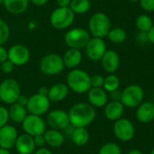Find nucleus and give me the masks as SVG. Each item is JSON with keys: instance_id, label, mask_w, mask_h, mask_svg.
Masks as SVG:
<instances>
[{"instance_id": "nucleus-1", "label": "nucleus", "mask_w": 154, "mask_h": 154, "mask_svg": "<svg viewBox=\"0 0 154 154\" xmlns=\"http://www.w3.org/2000/svg\"><path fill=\"white\" fill-rule=\"evenodd\" d=\"M69 124L74 128L90 125L96 118V110L89 103H77L73 105L68 112Z\"/></svg>"}, {"instance_id": "nucleus-2", "label": "nucleus", "mask_w": 154, "mask_h": 154, "mask_svg": "<svg viewBox=\"0 0 154 154\" xmlns=\"http://www.w3.org/2000/svg\"><path fill=\"white\" fill-rule=\"evenodd\" d=\"M66 82L69 90L77 94L88 93L91 88L89 74L80 69H71L67 75Z\"/></svg>"}, {"instance_id": "nucleus-3", "label": "nucleus", "mask_w": 154, "mask_h": 154, "mask_svg": "<svg viewBox=\"0 0 154 154\" xmlns=\"http://www.w3.org/2000/svg\"><path fill=\"white\" fill-rule=\"evenodd\" d=\"M111 29V22L109 17L102 12L94 14L88 21V32L93 37L105 38L107 36Z\"/></svg>"}, {"instance_id": "nucleus-4", "label": "nucleus", "mask_w": 154, "mask_h": 154, "mask_svg": "<svg viewBox=\"0 0 154 154\" xmlns=\"http://www.w3.org/2000/svg\"><path fill=\"white\" fill-rule=\"evenodd\" d=\"M39 68L42 73L47 76H55L62 72L65 66L62 56L57 53H49L44 55L39 62Z\"/></svg>"}, {"instance_id": "nucleus-5", "label": "nucleus", "mask_w": 154, "mask_h": 154, "mask_svg": "<svg viewBox=\"0 0 154 154\" xmlns=\"http://www.w3.org/2000/svg\"><path fill=\"white\" fill-rule=\"evenodd\" d=\"M21 87L14 79H5L0 83V100L6 105L16 103L21 95Z\"/></svg>"}, {"instance_id": "nucleus-6", "label": "nucleus", "mask_w": 154, "mask_h": 154, "mask_svg": "<svg viewBox=\"0 0 154 154\" xmlns=\"http://www.w3.org/2000/svg\"><path fill=\"white\" fill-rule=\"evenodd\" d=\"M143 98L144 91L139 85L132 84L122 90L121 103L125 107L136 108L143 102Z\"/></svg>"}, {"instance_id": "nucleus-7", "label": "nucleus", "mask_w": 154, "mask_h": 154, "mask_svg": "<svg viewBox=\"0 0 154 154\" xmlns=\"http://www.w3.org/2000/svg\"><path fill=\"white\" fill-rule=\"evenodd\" d=\"M74 19L75 14L69 7H57L50 15L51 24L58 30L69 28L73 23Z\"/></svg>"}, {"instance_id": "nucleus-8", "label": "nucleus", "mask_w": 154, "mask_h": 154, "mask_svg": "<svg viewBox=\"0 0 154 154\" xmlns=\"http://www.w3.org/2000/svg\"><path fill=\"white\" fill-rule=\"evenodd\" d=\"M90 40V33L80 27H76L69 30L65 36L64 41L66 45L71 49H83Z\"/></svg>"}, {"instance_id": "nucleus-9", "label": "nucleus", "mask_w": 154, "mask_h": 154, "mask_svg": "<svg viewBox=\"0 0 154 154\" xmlns=\"http://www.w3.org/2000/svg\"><path fill=\"white\" fill-rule=\"evenodd\" d=\"M22 127L24 134L34 137L45 133L47 124L42 116L29 114L23 121Z\"/></svg>"}, {"instance_id": "nucleus-10", "label": "nucleus", "mask_w": 154, "mask_h": 154, "mask_svg": "<svg viewBox=\"0 0 154 154\" xmlns=\"http://www.w3.org/2000/svg\"><path fill=\"white\" fill-rule=\"evenodd\" d=\"M51 107V101L48 97L42 96L38 93H35L29 97L28 103L26 105L27 112L31 115H35L42 116L48 113Z\"/></svg>"}, {"instance_id": "nucleus-11", "label": "nucleus", "mask_w": 154, "mask_h": 154, "mask_svg": "<svg viewBox=\"0 0 154 154\" xmlns=\"http://www.w3.org/2000/svg\"><path fill=\"white\" fill-rule=\"evenodd\" d=\"M113 131L116 137L123 143L132 141L135 134V128L133 123L129 119L123 117L115 122Z\"/></svg>"}, {"instance_id": "nucleus-12", "label": "nucleus", "mask_w": 154, "mask_h": 154, "mask_svg": "<svg viewBox=\"0 0 154 154\" xmlns=\"http://www.w3.org/2000/svg\"><path fill=\"white\" fill-rule=\"evenodd\" d=\"M46 124L51 129L62 131L68 128L69 124V114L62 109H54L48 113Z\"/></svg>"}, {"instance_id": "nucleus-13", "label": "nucleus", "mask_w": 154, "mask_h": 154, "mask_svg": "<svg viewBox=\"0 0 154 154\" xmlns=\"http://www.w3.org/2000/svg\"><path fill=\"white\" fill-rule=\"evenodd\" d=\"M106 44L102 38L92 37L85 47L87 57L92 61L101 60L102 57L106 51Z\"/></svg>"}, {"instance_id": "nucleus-14", "label": "nucleus", "mask_w": 154, "mask_h": 154, "mask_svg": "<svg viewBox=\"0 0 154 154\" xmlns=\"http://www.w3.org/2000/svg\"><path fill=\"white\" fill-rule=\"evenodd\" d=\"M8 60L14 66H23L25 65L31 57L30 51L28 48L22 44H14L9 48L7 51Z\"/></svg>"}, {"instance_id": "nucleus-15", "label": "nucleus", "mask_w": 154, "mask_h": 154, "mask_svg": "<svg viewBox=\"0 0 154 154\" xmlns=\"http://www.w3.org/2000/svg\"><path fill=\"white\" fill-rule=\"evenodd\" d=\"M18 138V132L13 125H6L0 129V147L11 150L14 147Z\"/></svg>"}, {"instance_id": "nucleus-16", "label": "nucleus", "mask_w": 154, "mask_h": 154, "mask_svg": "<svg viewBox=\"0 0 154 154\" xmlns=\"http://www.w3.org/2000/svg\"><path fill=\"white\" fill-rule=\"evenodd\" d=\"M88 99L93 107H105L108 103V94L103 88H91L88 92Z\"/></svg>"}, {"instance_id": "nucleus-17", "label": "nucleus", "mask_w": 154, "mask_h": 154, "mask_svg": "<svg viewBox=\"0 0 154 154\" xmlns=\"http://www.w3.org/2000/svg\"><path fill=\"white\" fill-rule=\"evenodd\" d=\"M120 64V57L118 53L113 50H107L101 59V65L104 70L109 74H114Z\"/></svg>"}, {"instance_id": "nucleus-18", "label": "nucleus", "mask_w": 154, "mask_h": 154, "mask_svg": "<svg viewBox=\"0 0 154 154\" xmlns=\"http://www.w3.org/2000/svg\"><path fill=\"white\" fill-rule=\"evenodd\" d=\"M14 148L18 154H32L35 152V144L33 137L23 134L18 135Z\"/></svg>"}, {"instance_id": "nucleus-19", "label": "nucleus", "mask_w": 154, "mask_h": 154, "mask_svg": "<svg viewBox=\"0 0 154 154\" xmlns=\"http://www.w3.org/2000/svg\"><path fill=\"white\" fill-rule=\"evenodd\" d=\"M136 119L143 124H147L154 120V103L143 102L136 107Z\"/></svg>"}, {"instance_id": "nucleus-20", "label": "nucleus", "mask_w": 154, "mask_h": 154, "mask_svg": "<svg viewBox=\"0 0 154 154\" xmlns=\"http://www.w3.org/2000/svg\"><path fill=\"white\" fill-rule=\"evenodd\" d=\"M125 113V106L121 102L109 101L105 106L104 114L107 120L116 122L123 117Z\"/></svg>"}, {"instance_id": "nucleus-21", "label": "nucleus", "mask_w": 154, "mask_h": 154, "mask_svg": "<svg viewBox=\"0 0 154 154\" xmlns=\"http://www.w3.org/2000/svg\"><path fill=\"white\" fill-rule=\"evenodd\" d=\"M69 88L65 83H56L49 88L48 98L51 102L58 103L63 101L69 95Z\"/></svg>"}, {"instance_id": "nucleus-22", "label": "nucleus", "mask_w": 154, "mask_h": 154, "mask_svg": "<svg viewBox=\"0 0 154 154\" xmlns=\"http://www.w3.org/2000/svg\"><path fill=\"white\" fill-rule=\"evenodd\" d=\"M64 66L68 69H74L79 67L82 61V53L80 50L69 48L62 56Z\"/></svg>"}, {"instance_id": "nucleus-23", "label": "nucleus", "mask_w": 154, "mask_h": 154, "mask_svg": "<svg viewBox=\"0 0 154 154\" xmlns=\"http://www.w3.org/2000/svg\"><path fill=\"white\" fill-rule=\"evenodd\" d=\"M46 145L51 147V148H59L63 145L65 138L61 131L54 130V129H49L46 130L43 134Z\"/></svg>"}, {"instance_id": "nucleus-24", "label": "nucleus", "mask_w": 154, "mask_h": 154, "mask_svg": "<svg viewBox=\"0 0 154 154\" xmlns=\"http://www.w3.org/2000/svg\"><path fill=\"white\" fill-rule=\"evenodd\" d=\"M29 0H4L3 5L7 12L13 14H23L28 7Z\"/></svg>"}, {"instance_id": "nucleus-25", "label": "nucleus", "mask_w": 154, "mask_h": 154, "mask_svg": "<svg viewBox=\"0 0 154 154\" xmlns=\"http://www.w3.org/2000/svg\"><path fill=\"white\" fill-rule=\"evenodd\" d=\"M8 115L9 120L16 124H22L24 118L27 116L28 112L25 106H21L18 103H14L10 106L8 109Z\"/></svg>"}, {"instance_id": "nucleus-26", "label": "nucleus", "mask_w": 154, "mask_h": 154, "mask_svg": "<svg viewBox=\"0 0 154 154\" xmlns=\"http://www.w3.org/2000/svg\"><path fill=\"white\" fill-rule=\"evenodd\" d=\"M71 141L77 146H85L89 141V133L85 127H77L74 128L71 133Z\"/></svg>"}, {"instance_id": "nucleus-27", "label": "nucleus", "mask_w": 154, "mask_h": 154, "mask_svg": "<svg viewBox=\"0 0 154 154\" xmlns=\"http://www.w3.org/2000/svg\"><path fill=\"white\" fill-rule=\"evenodd\" d=\"M108 40L115 43V44H120L123 43L126 38H127V32L125 29L121 27H115L110 29L108 34H107Z\"/></svg>"}, {"instance_id": "nucleus-28", "label": "nucleus", "mask_w": 154, "mask_h": 154, "mask_svg": "<svg viewBox=\"0 0 154 154\" xmlns=\"http://www.w3.org/2000/svg\"><path fill=\"white\" fill-rule=\"evenodd\" d=\"M91 7L90 0H71L69 8L76 14H83L89 11Z\"/></svg>"}, {"instance_id": "nucleus-29", "label": "nucleus", "mask_w": 154, "mask_h": 154, "mask_svg": "<svg viewBox=\"0 0 154 154\" xmlns=\"http://www.w3.org/2000/svg\"><path fill=\"white\" fill-rule=\"evenodd\" d=\"M135 25L139 32H148L153 26L152 18L147 14H140L135 19Z\"/></svg>"}, {"instance_id": "nucleus-30", "label": "nucleus", "mask_w": 154, "mask_h": 154, "mask_svg": "<svg viewBox=\"0 0 154 154\" xmlns=\"http://www.w3.org/2000/svg\"><path fill=\"white\" fill-rule=\"evenodd\" d=\"M119 87H120V79L116 75L109 74L107 77L105 78L103 88L107 93H111L115 90L119 89Z\"/></svg>"}, {"instance_id": "nucleus-31", "label": "nucleus", "mask_w": 154, "mask_h": 154, "mask_svg": "<svg viewBox=\"0 0 154 154\" xmlns=\"http://www.w3.org/2000/svg\"><path fill=\"white\" fill-rule=\"evenodd\" d=\"M97 154H122V150L116 143H106L100 147Z\"/></svg>"}, {"instance_id": "nucleus-32", "label": "nucleus", "mask_w": 154, "mask_h": 154, "mask_svg": "<svg viewBox=\"0 0 154 154\" xmlns=\"http://www.w3.org/2000/svg\"><path fill=\"white\" fill-rule=\"evenodd\" d=\"M10 28L5 21L0 18V45H4L9 39Z\"/></svg>"}, {"instance_id": "nucleus-33", "label": "nucleus", "mask_w": 154, "mask_h": 154, "mask_svg": "<svg viewBox=\"0 0 154 154\" xmlns=\"http://www.w3.org/2000/svg\"><path fill=\"white\" fill-rule=\"evenodd\" d=\"M104 81H105V78L102 75L96 74L90 77L91 88H103Z\"/></svg>"}, {"instance_id": "nucleus-34", "label": "nucleus", "mask_w": 154, "mask_h": 154, "mask_svg": "<svg viewBox=\"0 0 154 154\" xmlns=\"http://www.w3.org/2000/svg\"><path fill=\"white\" fill-rule=\"evenodd\" d=\"M9 121L8 109L3 106H0V129L7 125Z\"/></svg>"}, {"instance_id": "nucleus-35", "label": "nucleus", "mask_w": 154, "mask_h": 154, "mask_svg": "<svg viewBox=\"0 0 154 154\" xmlns=\"http://www.w3.org/2000/svg\"><path fill=\"white\" fill-rule=\"evenodd\" d=\"M142 8L146 12L154 11V0H139Z\"/></svg>"}, {"instance_id": "nucleus-36", "label": "nucleus", "mask_w": 154, "mask_h": 154, "mask_svg": "<svg viewBox=\"0 0 154 154\" xmlns=\"http://www.w3.org/2000/svg\"><path fill=\"white\" fill-rule=\"evenodd\" d=\"M14 68V65L7 59L5 61H4L3 63H1V70L3 73L5 74H9L13 71Z\"/></svg>"}, {"instance_id": "nucleus-37", "label": "nucleus", "mask_w": 154, "mask_h": 154, "mask_svg": "<svg viewBox=\"0 0 154 154\" xmlns=\"http://www.w3.org/2000/svg\"><path fill=\"white\" fill-rule=\"evenodd\" d=\"M33 141H34L35 147H37V148H42V147H44V145H46V143H45V139H44L43 134L34 136L33 137Z\"/></svg>"}, {"instance_id": "nucleus-38", "label": "nucleus", "mask_w": 154, "mask_h": 154, "mask_svg": "<svg viewBox=\"0 0 154 154\" xmlns=\"http://www.w3.org/2000/svg\"><path fill=\"white\" fill-rule=\"evenodd\" d=\"M121 97H122V91L117 89V90H115V91L109 93L108 98H110V101L121 102Z\"/></svg>"}, {"instance_id": "nucleus-39", "label": "nucleus", "mask_w": 154, "mask_h": 154, "mask_svg": "<svg viewBox=\"0 0 154 154\" xmlns=\"http://www.w3.org/2000/svg\"><path fill=\"white\" fill-rule=\"evenodd\" d=\"M136 39L139 42L142 43H145L149 42V38H148V32H139L137 33Z\"/></svg>"}, {"instance_id": "nucleus-40", "label": "nucleus", "mask_w": 154, "mask_h": 154, "mask_svg": "<svg viewBox=\"0 0 154 154\" xmlns=\"http://www.w3.org/2000/svg\"><path fill=\"white\" fill-rule=\"evenodd\" d=\"M8 59V54H7V50L0 45V64L3 63L4 61H5Z\"/></svg>"}, {"instance_id": "nucleus-41", "label": "nucleus", "mask_w": 154, "mask_h": 154, "mask_svg": "<svg viewBox=\"0 0 154 154\" xmlns=\"http://www.w3.org/2000/svg\"><path fill=\"white\" fill-rule=\"evenodd\" d=\"M28 99H29V97H26L25 95L21 94V95H20V97H18V99H17L16 103H18L19 105L23 106H25V107H26V105H27V103H28Z\"/></svg>"}, {"instance_id": "nucleus-42", "label": "nucleus", "mask_w": 154, "mask_h": 154, "mask_svg": "<svg viewBox=\"0 0 154 154\" xmlns=\"http://www.w3.org/2000/svg\"><path fill=\"white\" fill-rule=\"evenodd\" d=\"M71 0H56L58 7H69Z\"/></svg>"}, {"instance_id": "nucleus-43", "label": "nucleus", "mask_w": 154, "mask_h": 154, "mask_svg": "<svg viewBox=\"0 0 154 154\" xmlns=\"http://www.w3.org/2000/svg\"><path fill=\"white\" fill-rule=\"evenodd\" d=\"M33 154H53L52 152L48 149V148H45V147H42V148H38Z\"/></svg>"}, {"instance_id": "nucleus-44", "label": "nucleus", "mask_w": 154, "mask_h": 154, "mask_svg": "<svg viewBox=\"0 0 154 154\" xmlns=\"http://www.w3.org/2000/svg\"><path fill=\"white\" fill-rule=\"evenodd\" d=\"M29 2H31L36 6H42L48 2V0H29Z\"/></svg>"}, {"instance_id": "nucleus-45", "label": "nucleus", "mask_w": 154, "mask_h": 154, "mask_svg": "<svg viewBox=\"0 0 154 154\" xmlns=\"http://www.w3.org/2000/svg\"><path fill=\"white\" fill-rule=\"evenodd\" d=\"M38 94L42 95V96H46L48 97V93H49V88L47 87H41L38 91H37Z\"/></svg>"}, {"instance_id": "nucleus-46", "label": "nucleus", "mask_w": 154, "mask_h": 154, "mask_svg": "<svg viewBox=\"0 0 154 154\" xmlns=\"http://www.w3.org/2000/svg\"><path fill=\"white\" fill-rule=\"evenodd\" d=\"M148 38H149V42L151 43L154 44V25L152 27V29L148 32Z\"/></svg>"}, {"instance_id": "nucleus-47", "label": "nucleus", "mask_w": 154, "mask_h": 154, "mask_svg": "<svg viewBox=\"0 0 154 154\" xmlns=\"http://www.w3.org/2000/svg\"><path fill=\"white\" fill-rule=\"evenodd\" d=\"M127 154H143V152H141L140 150H137V149H133V150L129 151Z\"/></svg>"}, {"instance_id": "nucleus-48", "label": "nucleus", "mask_w": 154, "mask_h": 154, "mask_svg": "<svg viewBox=\"0 0 154 154\" xmlns=\"http://www.w3.org/2000/svg\"><path fill=\"white\" fill-rule=\"evenodd\" d=\"M0 154H11L9 150H6V149H4V148H1L0 147Z\"/></svg>"}, {"instance_id": "nucleus-49", "label": "nucleus", "mask_w": 154, "mask_h": 154, "mask_svg": "<svg viewBox=\"0 0 154 154\" xmlns=\"http://www.w3.org/2000/svg\"><path fill=\"white\" fill-rule=\"evenodd\" d=\"M131 2H139V0H129Z\"/></svg>"}, {"instance_id": "nucleus-50", "label": "nucleus", "mask_w": 154, "mask_h": 154, "mask_svg": "<svg viewBox=\"0 0 154 154\" xmlns=\"http://www.w3.org/2000/svg\"><path fill=\"white\" fill-rule=\"evenodd\" d=\"M151 154H154V147H153V148H152V152H151Z\"/></svg>"}, {"instance_id": "nucleus-51", "label": "nucleus", "mask_w": 154, "mask_h": 154, "mask_svg": "<svg viewBox=\"0 0 154 154\" xmlns=\"http://www.w3.org/2000/svg\"><path fill=\"white\" fill-rule=\"evenodd\" d=\"M3 1H4V0H0V5H3Z\"/></svg>"}, {"instance_id": "nucleus-52", "label": "nucleus", "mask_w": 154, "mask_h": 154, "mask_svg": "<svg viewBox=\"0 0 154 154\" xmlns=\"http://www.w3.org/2000/svg\"><path fill=\"white\" fill-rule=\"evenodd\" d=\"M153 103H154V101H153Z\"/></svg>"}]
</instances>
